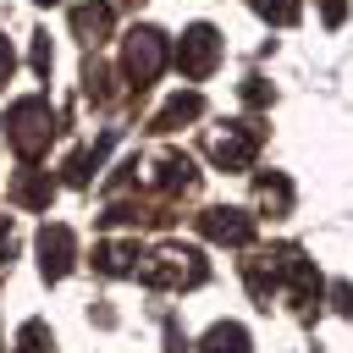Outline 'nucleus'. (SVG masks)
<instances>
[{"label": "nucleus", "instance_id": "obj_9", "mask_svg": "<svg viewBox=\"0 0 353 353\" xmlns=\"http://www.w3.org/2000/svg\"><path fill=\"white\" fill-rule=\"evenodd\" d=\"M138 265H143L138 243H99L94 248V270L99 276H138Z\"/></svg>", "mask_w": 353, "mask_h": 353}, {"label": "nucleus", "instance_id": "obj_22", "mask_svg": "<svg viewBox=\"0 0 353 353\" xmlns=\"http://www.w3.org/2000/svg\"><path fill=\"white\" fill-rule=\"evenodd\" d=\"M39 6H55V0H39Z\"/></svg>", "mask_w": 353, "mask_h": 353}, {"label": "nucleus", "instance_id": "obj_7", "mask_svg": "<svg viewBox=\"0 0 353 353\" xmlns=\"http://www.w3.org/2000/svg\"><path fill=\"white\" fill-rule=\"evenodd\" d=\"M199 232L215 237V243H232V248L254 243V221H248L243 210H204V215H199Z\"/></svg>", "mask_w": 353, "mask_h": 353}, {"label": "nucleus", "instance_id": "obj_2", "mask_svg": "<svg viewBox=\"0 0 353 353\" xmlns=\"http://www.w3.org/2000/svg\"><path fill=\"white\" fill-rule=\"evenodd\" d=\"M138 276L149 287H199L204 281V259L193 248H160V254H143Z\"/></svg>", "mask_w": 353, "mask_h": 353}, {"label": "nucleus", "instance_id": "obj_1", "mask_svg": "<svg viewBox=\"0 0 353 353\" xmlns=\"http://www.w3.org/2000/svg\"><path fill=\"white\" fill-rule=\"evenodd\" d=\"M6 138H11V149H17L22 160H39V154L50 149V138H55V110H50V99H17V105L6 110Z\"/></svg>", "mask_w": 353, "mask_h": 353}, {"label": "nucleus", "instance_id": "obj_3", "mask_svg": "<svg viewBox=\"0 0 353 353\" xmlns=\"http://www.w3.org/2000/svg\"><path fill=\"white\" fill-rule=\"evenodd\" d=\"M121 72H127L138 88L154 83V77L165 72V33H160V28H132L127 44H121Z\"/></svg>", "mask_w": 353, "mask_h": 353}, {"label": "nucleus", "instance_id": "obj_16", "mask_svg": "<svg viewBox=\"0 0 353 353\" xmlns=\"http://www.w3.org/2000/svg\"><path fill=\"white\" fill-rule=\"evenodd\" d=\"M254 11L270 22H298V0H254Z\"/></svg>", "mask_w": 353, "mask_h": 353}, {"label": "nucleus", "instance_id": "obj_10", "mask_svg": "<svg viewBox=\"0 0 353 353\" xmlns=\"http://www.w3.org/2000/svg\"><path fill=\"white\" fill-rule=\"evenodd\" d=\"M193 182H199V171H193L188 154H160V160H154V188H160V193H188Z\"/></svg>", "mask_w": 353, "mask_h": 353}, {"label": "nucleus", "instance_id": "obj_5", "mask_svg": "<svg viewBox=\"0 0 353 353\" xmlns=\"http://www.w3.org/2000/svg\"><path fill=\"white\" fill-rule=\"evenodd\" d=\"M72 254H77L72 226H44V232H39V270H44L50 281H61V276L72 270Z\"/></svg>", "mask_w": 353, "mask_h": 353}, {"label": "nucleus", "instance_id": "obj_21", "mask_svg": "<svg viewBox=\"0 0 353 353\" xmlns=\"http://www.w3.org/2000/svg\"><path fill=\"white\" fill-rule=\"evenodd\" d=\"M6 259H11V226L0 221V265H6Z\"/></svg>", "mask_w": 353, "mask_h": 353}, {"label": "nucleus", "instance_id": "obj_18", "mask_svg": "<svg viewBox=\"0 0 353 353\" xmlns=\"http://www.w3.org/2000/svg\"><path fill=\"white\" fill-rule=\"evenodd\" d=\"M165 353H188V336L176 325H165Z\"/></svg>", "mask_w": 353, "mask_h": 353}, {"label": "nucleus", "instance_id": "obj_14", "mask_svg": "<svg viewBox=\"0 0 353 353\" xmlns=\"http://www.w3.org/2000/svg\"><path fill=\"white\" fill-rule=\"evenodd\" d=\"M254 199H259V210H270V215H287V210H292V188H287L281 171L259 176V182H254Z\"/></svg>", "mask_w": 353, "mask_h": 353}, {"label": "nucleus", "instance_id": "obj_13", "mask_svg": "<svg viewBox=\"0 0 353 353\" xmlns=\"http://www.w3.org/2000/svg\"><path fill=\"white\" fill-rule=\"evenodd\" d=\"M72 33H77L83 44H99V39L110 33V6H77V11H72Z\"/></svg>", "mask_w": 353, "mask_h": 353}, {"label": "nucleus", "instance_id": "obj_11", "mask_svg": "<svg viewBox=\"0 0 353 353\" xmlns=\"http://www.w3.org/2000/svg\"><path fill=\"white\" fill-rule=\"evenodd\" d=\"M199 110H204V99H199V94L188 88V94H171V99L160 105V116H154L149 127H154V132H176L182 121H199Z\"/></svg>", "mask_w": 353, "mask_h": 353}, {"label": "nucleus", "instance_id": "obj_19", "mask_svg": "<svg viewBox=\"0 0 353 353\" xmlns=\"http://www.w3.org/2000/svg\"><path fill=\"white\" fill-rule=\"evenodd\" d=\"M11 66H17V55H11V44H6V39H0V83H6V77H11Z\"/></svg>", "mask_w": 353, "mask_h": 353}, {"label": "nucleus", "instance_id": "obj_17", "mask_svg": "<svg viewBox=\"0 0 353 353\" xmlns=\"http://www.w3.org/2000/svg\"><path fill=\"white\" fill-rule=\"evenodd\" d=\"M50 66H55V55H50V39L39 33V39H33V72H39V77H50Z\"/></svg>", "mask_w": 353, "mask_h": 353}, {"label": "nucleus", "instance_id": "obj_4", "mask_svg": "<svg viewBox=\"0 0 353 353\" xmlns=\"http://www.w3.org/2000/svg\"><path fill=\"white\" fill-rule=\"evenodd\" d=\"M221 66V33L210 28V22H193L188 33H182V44H176V72L182 77H210Z\"/></svg>", "mask_w": 353, "mask_h": 353}, {"label": "nucleus", "instance_id": "obj_20", "mask_svg": "<svg viewBox=\"0 0 353 353\" xmlns=\"http://www.w3.org/2000/svg\"><path fill=\"white\" fill-rule=\"evenodd\" d=\"M336 309H342V314H353V287H336Z\"/></svg>", "mask_w": 353, "mask_h": 353}, {"label": "nucleus", "instance_id": "obj_15", "mask_svg": "<svg viewBox=\"0 0 353 353\" xmlns=\"http://www.w3.org/2000/svg\"><path fill=\"white\" fill-rule=\"evenodd\" d=\"M17 353H55V336H50V325H44V320H28V325L17 331Z\"/></svg>", "mask_w": 353, "mask_h": 353}, {"label": "nucleus", "instance_id": "obj_12", "mask_svg": "<svg viewBox=\"0 0 353 353\" xmlns=\"http://www.w3.org/2000/svg\"><path fill=\"white\" fill-rule=\"evenodd\" d=\"M199 353H248V331H243L237 320H221V325H210V331H204Z\"/></svg>", "mask_w": 353, "mask_h": 353}, {"label": "nucleus", "instance_id": "obj_8", "mask_svg": "<svg viewBox=\"0 0 353 353\" xmlns=\"http://www.w3.org/2000/svg\"><path fill=\"white\" fill-rule=\"evenodd\" d=\"M50 199H55V182H50V171H17L11 176V204H22V210H50Z\"/></svg>", "mask_w": 353, "mask_h": 353}, {"label": "nucleus", "instance_id": "obj_6", "mask_svg": "<svg viewBox=\"0 0 353 353\" xmlns=\"http://www.w3.org/2000/svg\"><path fill=\"white\" fill-rule=\"evenodd\" d=\"M254 149H259V132H254V127H226V132H215V143H210L215 165H226V171H243V165L254 160Z\"/></svg>", "mask_w": 353, "mask_h": 353}]
</instances>
